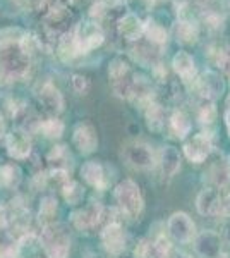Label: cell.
<instances>
[{
    "label": "cell",
    "instance_id": "cell-7",
    "mask_svg": "<svg viewBox=\"0 0 230 258\" xmlns=\"http://www.w3.org/2000/svg\"><path fill=\"white\" fill-rule=\"evenodd\" d=\"M192 88L198 91V95L203 100H211L215 102L216 98H220L225 91V81L221 78L218 71L206 69L201 74L196 76V80L192 81Z\"/></svg>",
    "mask_w": 230,
    "mask_h": 258
},
{
    "label": "cell",
    "instance_id": "cell-36",
    "mask_svg": "<svg viewBox=\"0 0 230 258\" xmlns=\"http://www.w3.org/2000/svg\"><path fill=\"white\" fill-rule=\"evenodd\" d=\"M57 212V200L55 197H47L41 200L40 205V220H50Z\"/></svg>",
    "mask_w": 230,
    "mask_h": 258
},
{
    "label": "cell",
    "instance_id": "cell-14",
    "mask_svg": "<svg viewBox=\"0 0 230 258\" xmlns=\"http://www.w3.org/2000/svg\"><path fill=\"white\" fill-rule=\"evenodd\" d=\"M221 236L215 231H203L194 238V251L201 258H218L221 255Z\"/></svg>",
    "mask_w": 230,
    "mask_h": 258
},
{
    "label": "cell",
    "instance_id": "cell-44",
    "mask_svg": "<svg viewBox=\"0 0 230 258\" xmlns=\"http://www.w3.org/2000/svg\"><path fill=\"white\" fill-rule=\"evenodd\" d=\"M218 258H230V256H228V255H220Z\"/></svg>",
    "mask_w": 230,
    "mask_h": 258
},
{
    "label": "cell",
    "instance_id": "cell-39",
    "mask_svg": "<svg viewBox=\"0 0 230 258\" xmlns=\"http://www.w3.org/2000/svg\"><path fill=\"white\" fill-rule=\"evenodd\" d=\"M221 241H225V243L230 246V220L223 226V232H221Z\"/></svg>",
    "mask_w": 230,
    "mask_h": 258
},
{
    "label": "cell",
    "instance_id": "cell-16",
    "mask_svg": "<svg viewBox=\"0 0 230 258\" xmlns=\"http://www.w3.org/2000/svg\"><path fill=\"white\" fill-rule=\"evenodd\" d=\"M72 141L83 155H90V153H93L95 150L98 148V133H96L93 124L79 122L78 126L74 127Z\"/></svg>",
    "mask_w": 230,
    "mask_h": 258
},
{
    "label": "cell",
    "instance_id": "cell-8",
    "mask_svg": "<svg viewBox=\"0 0 230 258\" xmlns=\"http://www.w3.org/2000/svg\"><path fill=\"white\" fill-rule=\"evenodd\" d=\"M35 95L45 112H48V114H52V115H58L60 112H64V107H65L64 95L60 93V90H58L52 81L40 83L38 88L35 90Z\"/></svg>",
    "mask_w": 230,
    "mask_h": 258
},
{
    "label": "cell",
    "instance_id": "cell-3",
    "mask_svg": "<svg viewBox=\"0 0 230 258\" xmlns=\"http://www.w3.org/2000/svg\"><path fill=\"white\" fill-rule=\"evenodd\" d=\"M41 246L48 258H69L70 251V238L60 224H47L40 236Z\"/></svg>",
    "mask_w": 230,
    "mask_h": 258
},
{
    "label": "cell",
    "instance_id": "cell-13",
    "mask_svg": "<svg viewBox=\"0 0 230 258\" xmlns=\"http://www.w3.org/2000/svg\"><path fill=\"white\" fill-rule=\"evenodd\" d=\"M6 148L9 157L16 160H24L31 153V138L24 129H14L6 135Z\"/></svg>",
    "mask_w": 230,
    "mask_h": 258
},
{
    "label": "cell",
    "instance_id": "cell-45",
    "mask_svg": "<svg viewBox=\"0 0 230 258\" xmlns=\"http://www.w3.org/2000/svg\"><path fill=\"white\" fill-rule=\"evenodd\" d=\"M90 258H102V256H96V255H93V256H90Z\"/></svg>",
    "mask_w": 230,
    "mask_h": 258
},
{
    "label": "cell",
    "instance_id": "cell-33",
    "mask_svg": "<svg viewBox=\"0 0 230 258\" xmlns=\"http://www.w3.org/2000/svg\"><path fill=\"white\" fill-rule=\"evenodd\" d=\"M40 131H43V135L47 136V138H60L62 135H64V122H62L60 119L57 117H50L47 120H41L40 122Z\"/></svg>",
    "mask_w": 230,
    "mask_h": 258
},
{
    "label": "cell",
    "instance_id": "cell-40",
    "mask_svg": "<svg viewBox=\"0 0 230 258\" xmlns=\"http://www.w3.org/2000/svg\"><path fill=\"white\" fill-rule=\"evenodd\" d=\"M225 124H227L228 135H230V95L227 98V107H225Z\"/></svg>",
    "mask_w": 230,
    "mask_h": 258
},
{
    "label": "cell",
    "instance_id": "cell-2",
    "mask_svg": "<svg viewBox=\"0 0 230 258\" xmlns=\"http://www.w3.org/2000/svg\"><path fill=\"white\" fill-rule=\"evenodd\" d=\"M74 16L65 2H55L43 14V30L50 40L57 43L58 38L74 30Z\"/></svg>",
    "mask_w": 230,
    "mask_h": 258
},
{
    "label": "cell",
    "instance_id": "cell-4",
    "mask_svg": "<svg viewBox=\"0 0 230 258\" xmlns=\"http://www.w3.org/2000/svg\"><path fill=\"white\" fill-rule=\"evenodd\" d=\"M114 198L120 212L131 219L137 217L144 209V200L143 195H141V189L132 179H125V181L117 184Z\"/></svg>",
    "mask_w": 230,
    "mask_h": 258
},
{
    "label": "cell",
    "instance_id": "cell-35",
    "mask_svg": "<svg viewBox=\"0 0 230 258\" xmlns=\"http://www.w3.org/2000/svg\"><path fill=\"white\" fill-rule=\"evenodd\" d=\"M213 64L221 73L230 76V45H223V47L215 48V52H213Z\"/></svg>",
    "mask_w": 230,
    "mask_h": 258
},
{
    "label": "cell",
    "instance_id": "cell-1",
    "mask_svg": "<svg viewBox=\"0 0 230 258\" xmlns=\"http://www.w3.org/2000/svg\"><path fill=\"white\" fill-rule=\"evenodd\" d=\"M35 38L21 28L0 30V83L12 85L29 74L35 59Z\"/></svg>",
    "mask_w": 230,
    "mask_h": 258
},
{
    "label": "cell",
    "instance_id": "cell-9",
    "mask_svg": "<svg viewBox=\"0 0 230 258\" xmlns=\"http://www.w3.org/2000/svg\"><path fill=\"white\" fill-rule=\"evenodd\" d=\"M213 150V136L211 133L201 131L192 135L189 140L184 143V153L192 164H203L210 157Z\"/></svg>",
    "mask_w": 230,
    "mask_h": 258
},
{
    "label": "cell",
    "instance_id": "cell-28",
    "mask_svg": "<svg viewBox=\"0 0 230 258\" xmlns=\"http://www.w3.org/2000/svg\"><path fill=\"white\" fill-rule=\"evenodd\" d=\"M21 182V169L16 164H6L0 167V186L6 189H16Z\"/></svg>",
    "mask_w": 230,
    "mask_h": 258
},
{
    "label": "cell",
    "instance_id": "cell-11",
    "mask_svg": "<svg viewBox=\"0 0 230 258\" xmlns=\"http://www.w3.org/2000/svg\"><path fill=\"white\" fill-rule=\"evenodd\" d=\"M72 224L79 231H93L103 219V207L98 202H90L83 209L72 212Z\"/></svg>",
    "mask_w": 230,
    "mask_h": 258
},
{
    "label": "cell",
    "instance_id": "cell-27",
    "mask_svg": "<svg viewBox=\"0 0 230 258\" xmlns=\"http://www.w3.org/2000/svg\"><path fill=\"white\" fill-rule=\"evenodd\" d=\"M146 124L151 131H162L167 126V115L165 109L160 103H151L149 107H146Z\"/></svg>",
    "mask_w": 230,
    "mask_h": 258
},
{
    "label": "cell",
    "instance_id": "cell-37",
    "mask_svg": "<svg viewBox=\"0 0 230 258\" xmlns=\"http://www.w3.org/2000/svg\"><path fill=\"white\" fill-rule=\"evenodd\" d=\"M72 88L78 95H86L91 88V83L83 74H72Z\"/></svg>",
    "mask_w": 230,
    "mask_h": 258
},
{
    "label": "cell",
    "instance_id": "cell-12",
    "mask_svg": "<svg viewBox=\"0 0 230 258\" xmlns=\"http://www.w3.org/2000/svg\"><path fill=\"white\" fill-rule=\"evenodd\" d=\"M117 30L127 43H136L144 36V19H141L139 14L134 12H125L117 21Z\"/></svg>",
    "mask_w": 230,
    "mask_h": 258
},
{
    "label": "cell",
    "instance_id": "cell-6",
    "mask_svg": "<svg viewBox=\"0 0 230 258\" xmlns=\"http://www.w3.org/2000/svg\"><path fill=\"white\" fill-rule=\"evenodd\" d=\"M74 38H76L79 53L86 55L105 41V35H103V30L98 23L85 21V23H79L74 26Z\"/></svg>",
    "mask_w": 230,
    "mask_h": 258
},
{
    "label": "cell",
    "instance_id": "cell-17",
    "mask_svg": "<svg viewBox=\"0 0 230 258\" xmlns=\"http://www.w3.org/2000/svg\"><path fill=\"white\" fill-rule=\"evenodd\" d=\"M196 207L201 215H208V217H223V198L216 189H203L198 195L196 200Z\"/></svg>",
    "mask_w": 230,
    "mask_h": 258
},
{
    "label": "cell",
    "instance_id": "cell-24",
    "mask_svg": "<svg viewBox=\"0 0 230 258\" xmlns=\"http://www.w3.org/2000/svg\"><path fill=\"white\" fill-rule=\"evenodd\" d=\"M57 53L64 62H70L76 57H81L79 53V48L76 45V38H74V30L62 35L57 41Z\"/></svg>",
    "mask_w": 230,
    "mask_h": 258
},
{
    "label": "cell",
    "instance_id": "cell-5",
    "mask_svg": "<svg viewBox=\"0 0 230 258\" xmlns=\"http://www.w3.org/2000/svg\"><path fill=\"white\" fill-rule=\"evenodd\" d=\"M122 159L125 160V164L137 170H149L157 164L153 148L146 141L141 140H131L124 145Z\"/></svg>",
    "mask_w": 230,
    "mask_h": 258
},
{
    "label": "cell",
    "instance_id": "cell-15",
    "mask_svg": "<svg viewBox=\"0 0 230 258\" xmlns=\"http://www.w3.org/2000/svg\"><path fill=\"white\" fill-rule=\"evenodd\" d=\"M102 243L103 248L107 249L110 255H120V253L125 249V244H127V236H125V231L122 229L119 222H110L107 224L105 229L102 231Z\"/></svg>",
    "mask_w": 230,
    "mask_h": 258
},
{
    "label": "cell",
    "instance_id": "cell-42",
    "mask_svg": "<svg viewBox=\"0 0 230 258\" xmlns=\"http://www.w3.org/2000/svg\"><path fill=\"white\" fill-rule=\"evenodd\" d=\"M4 133V122H2V115H0V136H2Z\"/></svg>",
    "mask_w": 230,
    "mask_h": 258
},
{
    "label": "cell",
    "instance_id": "cell-18",
    "mask_svg": "<svg viewBox=\"0 0 230 258\" xmlns=\"http://www.w3.org/2000/svg\"><path fill=\"white\" fill-rule=\"evenodd\" d=\"M199 21L192 18H177L172 28L174 38L182 45H194L199 40Z\"/></svg>",
    "mask_w": 230,
    "mask_h": 258
},
{
    "label": "cell",
    "instance_id": "cell-25",
    "mask_svg": "<svg viewBox=\"0 0 230 258\" xmlns=\"http://www.w3.org/2000/svg\"><path fill=\"white\" fill-rule=\"evenodd\" d=\"M144 38L153 43L155 47L163 48L167 45V40H169V31L158 24L157 21L153 19H146L144 21Z\"/></svg>",
    "mask_w": 230,
    "mask_h": 258
},
{
    "label": "cell",
    "instance_id": "cell-43",
    "mask_svg": "<svg viewBox=\"0 0 230 258\" xmlns=\"http://www.w3.org/2000/svg\"><path fill=\"white\" fill-rule=\"evenodd\" d=\"M174 258H187L186 255H181V253H179V255H175Z\"/></svg>",
    "mask_w": 230,
    "mask_h": 258
},
{
    "label": "cell",
    "instance_id": "cell-38",
    "mask_svg": "<svg viewBox=\"0 0 230 258\" xmlns=\"http://www.w3.org/2000/svg\"><path fill=\"white\" fill-rule=\"evenodd\" d=\"M136 258H151V239H141L134 249Z\"/></svg>",
    "mask_w": 230,
    "mask_h": 258
},
{
    "label": "cell",
    "instance_id": "cell-30",
    "mask_svg": "<svg viewBox=\"0 0 230 258\" xmlns=\"http://www.w3.org/2000/svg\"><path fill=\"white\" fill-rule=\"evenodd\" d=\"M129 74H131V66H129V62L124 60L122 57H115V59L110 62V66H108V78H110V83L124 80Z\"/></svg>",
    "mask_w": 230,
    "mask_h": 258
},
{
    "label": "cell",
    "instance_id": "cell-10",
    "mask_svg": "<svg viewBox=\"0 0 230 258\" xmlns=\"http://www.w3.org/2000/svg\"><path fill=\"white\" fill-rule=\"evenodd\" d=\"M167 231L170 238L181 244L191 243L196 238V226L191 220V217L184 212H175L172 217L167 222Z\"/></svg>",
    "mask_w": 230,
    "mask_h": 258
},
{
    "label": "cell",
    "instance_id": "cell-21",
    "mask_svg": "<svg viewBox=\"0 0 230 258\" xmlns=\"http://www.w3.org/2000/svg\"><path fill=\"white\" fill-rule=\"evenodd\" d=\"M208 182L211 186H215L216 189H223L230 184V162L228 159L221 157L216 162H213L210 169L204 172Z\"/></svg>",
    "mask_w": 230,
    "mask_h": 258
},
{
    "label": "cell",
    "instance_id": "cell-32",
    "mask_svg": "<svg viewBox=\"0 0 230 258\" xmlns=\"http://www.w3.org/2000/svg\"><path fill=\"white\" fill-rule=\"evenodd\" d=\"M151 258H174V248L165 236L151 239Z\"/></svg>",
    "mask_w": 230,
    "mask_h": 258
},
{
    "label": "cell",
    "instance_id": "cell-20",
    "mask_svg": "<svg viewBox=\"0 0 230 258\" xmlns=\"http://www.w3.org/2000/svg\"><path fill=\"white\" fill-rule=\"evenodd\" d=\"M144 38V36H143ZM141 38L139 41L136 43H131V55L143 66H157L158 60H160V55H162V48L160 47H155L153 43H149L148 40L143 41Z\"/></svg>",
    "mask_w": 230,
    "mask_h": 258
},
{
    "label": "cell",
    "instance_id": "cell-31",
    "mask_svg": "<svg viewBox=\"0 0 230 258\" xmlns=\"http://www.w3.org/2000/svg\"><path fill=\"white\" fill-rule=\"evenodd\" d=\"M48 162L55 164L57 170H69L70 167V153L67 152V147H55L48 153Z\"/></svg>",
    "mask_w": 230,
    "mask_h": 258
},
{
    "label": "cell",
    "instance_id": "cell-19",
    "mask_svg": "<svg viewBox=\"0 0 230 258\" xmlns=\"http://www.w3.org/2000/svg\"><path fill=\"white\" fill-rule=\"evenodd\" d=\"M172 69L174 73L181 78L182 83H192L198 76V68H196V60L189 52H177L172 57Z\"/></svg>",
    "mask_w": 230,
    "mask_h": 258
},
{
    "label": "cell",
    "instance_id": "cell-22",
    "mask_svg": "<svg viewBox=\"0 0 230 258\" xmlns=\"http://www.w3.org/2000/svg\"><path fill=\"white\" fill-rule=\"evenodd\" d=\"M81 177L85 179L86 184L93 186V188L103 191L107 189L108 186V177L105 176V170H103V165L96 160H90L86 162L81 167Z\"/></svg>",
    "mask_w": 230,
    "mask_h": 258
},
{
    "label": "cell",
    "instance_id": "cell-41",
    "mask_svg": "<svg viewBox=\"0 0 230 258\" xmlns=\"http://www.w3.org/2000/svg\"><path fill=\"white\" fill-rule=\"evenodd\" d=\"M223 217H230V195L223 198Z\"/></svg>",
    "mask_w": 230,
    "mask_h": 258
},
{
    "label": "cell",
    "instance_id": "cell-23",
    "mask_svg": "<svg viewBox=\"0 0 230 258\" xmlns=\"http://www.w3.org/2000/svg\"><path fill=\"white\" fill-rule=\"evenodd\" d=\"M160 165L163 176L174 177L181 169V153H179V150L175 147H170V145L163 147L160 152Z\"/></svg>",
    "mask_w": 230,
    "mask_h": 258
},
{
    "label": "cell",
    "instance_id": "cell-26",
    "mask_svg": "<svg viewBox=\"0 0 230 258\" xmlns=\"http://www.w3.org/2000/svg\"><path fill=\"white\" fill-rule=\"evenodd\" d=\"M167 126H169L170 133H172L174 136H177V138H181V140H184L191 133V120L182 110H175L174 114L170 115V119L167 120Z\"/></svg>",
    "mask_w": 230,
    "mask_h": 258
},
{
    "label": "cell",
    "instance_id": "cell-46",
    "mask_svg": "<svg viewBox=\"0 0 230 258\" xmlns=\"http://www.w3.org/2000/svg\"><path fill=\"white\" fill-rule=\"evenodd\" d=\"M227 6H228V9H230V0H227Z\"/></svg>",
    "mask_w": 230,
    "mask_h": 258
},
{
    "label": "cell",
    "instance_id": "cell-29",
    "mask_svg": "<svg viewBox=\"0 0 230 258\" xmlns=\"http://www.w3.org/2000/svg\"><path fill=\"white\" fill-rule=\"evenodd\" d=\"M196 119L199 120V124L203 126H210L215 122L216 119V107L215 102L211 100H199V103L196 105Z\"/></svg>",
    "mask_w": 230,
    "mask_h": 258
},
{
    "label": "cell",
    "instance_id": "cell-34",
    "mask_svg": "<svg viewBox=\"0 0 230 258\" xmlns=\"http://www.w3.org/2000/svg\"><path fill=\"white\" fill-rule=\"evenodd\" d=\"M60 189H62L65 200H67L70 205H76V203H79L83 198V195H85V191L81 189V186H79L76 181H72L70 177L60 186Z\"/></svg>",
    "mask_w": 230,
    "mask_h": 258
}]
</instances>
